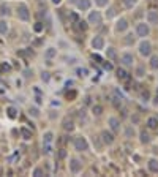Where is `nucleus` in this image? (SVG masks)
Instances as JSON below:
<instances>
[{
  "label": "nucleus",
  "mask_w": 158,
  "mask_h": 177,
  "mask_svg": "<svg viewBox=\"0 0 158 177\" xmlns=\"http://www.w3.org/2000/svg\"><path fill=\"white\" fill-rule=\"evenodd\" d=\"M73 144H75V149L78 150V152H85V150L89 149V142H87V139L84 138V136H76V138L73 139Z\"/></svg>",
  "instance_id": "1"
},
{
  "label": "nucleus",
  "mask_w": 158,
  "mask_h": 177,
  "mask_svg": "<svg viewBox=\"0 0 158 177\" xmlns=\"http://www.w3.org/2000/svg\"><path fill=\"white\" fill-rule=\"evenodd\" d=\"M139 54L142 55V57H149L150 54H152V43L147 41V40H142L139 44Z\"/></svg>",
  "instance_id": "2"
},
{
  "label": "nucleus",
  "mask_w": 158,
  "mask_h": 177,
  "mask_svg": "<svg viewBox=\"0 0 158 177\" xmlns=\"http://www.w3.org/2000/svg\"><path fill=\"white\" fill-rule=\"evenodd\" d=\"M18 18L21 21H29L30 19V11H29V6L25 3H19L18 5Z\"/></svg>",
  "instance_id": "3"
},
{
  "label": "nucleus",
  "mask_w": 158,
  "mask_h": 177,
  "mask_svg": "<svg viewBox=\"0 0 158 177\" xmlns=\"http://www.w3.org/2000/svg\"><path fill=\"white\" fill-rule=\"evenodd\" d=\"M136 33L137 36H141V38H146V36L150 35V27L149 24H146V22H139V24L136 25Z\"/></svg>",
  "instance_id": "4"
},
{
  "label": "nucleus",
  "mask_w": 158,
  "mask_h": 177,
  "mask_svg": "<svg viewBox=\"0 0 158 177\" xmlns=\"http://www.w3.org/2000/svg\"><path fill=\"white\" fill-rule=\"evenodd\" d=\"M101 21H103V18H101V13H100V11H90L89 13V24L100 25V24H101Z\"/></svg>",
  "instance_id": "5"
},
{
  "label": "nucleus",
  "mask_w": 158,
  "mask_h": 177,
  "mask_svg": "<svg viewBox=\"0 0 158 177\" xmlns=\"http://www.w3.org/2000/svg\"><path fill=\"white\" fill-rule=\"evenodd\" d=\"M92 48L95 49V51H101V49H105V38H103L101 35H96L92 38Z\"/></svg>",
  "instance_id": "6"
},
{
  "label": "nucleus",
  "mask_w": 158,
  "mask_h": 177,
  "mask_svg": "<svg viewBox=\"0 0 158 177\" xmlns=\"http://www.w3.org/2000/svg\"><path fill=\"white\" fill-rule=\"evenodd\" d=\"M81 169H82V163H81L79 158L70 160V172H71V174H78Z\"/></svg>",
  "instance_id": "7"
},
{
  "label": "nucleus",
  "mask_w": 158,
  "mask_h": 177,
  "mask_svg": "<svg viewBox=\"0 0 158 177\" xmlns=\"http://www.w3.org/2000/svg\"><path fill=\"white\" fill-rule=\"evenodd\" d=\"M120 63H122L123 66H133V63H134L133 54H130V52H123V54L120 55Z\"/></svg>",
  "instance_id": "8"
},
{
  "label": "nucleus",
  "mask_w": 158,
  "mask_h": 177,
  "mask_svg": "<svg viewBox=\"0 0 158 177\" xmlns=\"http://www.w3.org/2000/svg\"><path fill=\"white\" fill-rule=\"evenodd\" d=\"M107 125H109L111 130H112L114 135L120 131V120L117 117H109V119H107Z\"/></svg>",
  "instance_id": "9"
},
{
  "label": "nucleus",
  "mask_w": 158,
  "mask_h": 177,
  "mask_svg": "<svg viewBox=\"0 0 158 177\" xmlns=\"http://www.w3.org/2000/svg\"><path fill=\"white\" fill-rule=\"evenodd\" d=\"M101 142L106 146H111L114 142V135L111 131H107V130H103L101 131Z\"/></svg>",
  "instance_id": "10"
},
{
  "label": "nucleus",
  "mask_w": 158,
  "mask_h": 177,
  "mask_svg": "<svg viewBox=\"0 0 158 177\" xmlns=\"http://www.w3.org/2000/svg\"><path fill=\"white\" fill-rule=\"evenodd\" d=\"M147 24L158 25V11H155V10L147 11Z\"/></svg>",
  "instance_id": "11"
},
{
  "label": "nucleus",
  "mask_w": 158,
  "mask_h": 177,
  "mask_svg": "<svg viewBox=\"0 0 158 177\" xmlns=\"http://www.w3.org/2000/svg\"><path fill=\"white\" fill-rule=\"evenodd\" d=\"M128 21H127V19L125 18H120L119 19V21H117L116 22V30H117V32H119V33H122V32H127V29H128Z\"/></svg>",
  "instance_id": "12"
},
{
  "label": "nucleus",
  "mask_w": 158,
  "mask_h": 177,
  "mask_svg": "<svg viewBox=\"0 0 158 177\" xmlns=\"http://www.w3.org/2000/svg\"><path fill=\"white\" fill-rule=\"evenodd\" d=\"M147 168H149L150 172L158 174V160L157 158H150L149 161H147Z\"/></svg>",
  "instance_id": "13"
},
{
  "label": "nucleus",
  "mask_w": 158,
  "mask_h": 177,
  "mask_svg": "<svg viewBox=\"0 0 158 177\" xmlns=\"http://www.w3.org/2000/svg\"><path fill=\"white\" fill-rule=\"evenodd\" d=\"M62 126H63V130H66V131H73V130H75V122H73L70 117H66V119H63Z\"/></svg>",
  "instance_id": "14"
},
{
  "label": "nucleus",
  "mask_w": 158,
  "mask_h": 177,
  "mask_svg": "<svg viewBox=\"0 0 158 177\" xmlns=\"http://www.w3.org/2000/svg\"><path fill=\"white\" fill-rule=\"evenodd\" d=\"M76 5H78V8L81 11H87V10L90 8V0H78Z\"/></svg>",
  "instance_id": "15"
},
{
  "label": "nucleus",
  "mask_w": 158,
  "mask_h": 177,
  "mask_svg": "<svg viewBox=\"0 0 158 177\" xmlns=\"http://www.w3.org/2000/svg\"><path fill=\"white\" fill-rule=\"evenodd\" d=\"M147 126L150 130H157L158 128V119L157 117H149L147 119Z\"/></svg>",
  "instance_id": "16"
},
{
  "label": "nucleus",
  "mask_w": 158,
  "mask_h": 177,
  "mask_svg": "<svg viewBox=\"0 0 158 177\" xmlns=\"http://www.w3.org/2000/svg\"><path fill=\"white\" fill-rule=\"evenodd\" d=\"M106 57L109 59V60H116V59H117V51H116V48H107V49H106Z\"/></svg>",
  "instance_id": "17"
},
{
  "label": "nucleus",
  "mask_w": 158,
  "mask_h": 177,
  "mask_svg": "<svg viewBox=\"0 0 158 177\" xmlns=\"http://www.w3.org/2000/svg\"><path fill=\"white\" fill-rule=\"evenodd\" d=\"M57 55V49L55 48H48L46 49V52H44V57L48 59V60H51V59H54Z\"/></svg>",
  "instance_id": "18"
},
{
  "label": "nucleus",
  "mask_w": 158,
  "mask_h": 177,
  "mask_svg": "<svg viewBox=\"0 0 158 177\" xmlns=\"http://www.w3.org/2000/svg\"><path fill=\"white\" fill-rule=\"evenodd\" d=\"M6 115H8L10 119H16V115H18V109H16L14 106H8V108H6Z\"/></svg>",
  "instance_id": "19"
},
{
  "label": "nucleus",
  "mask_w": 158,
  "mask_h": 177,
  "mask_svg": "<svg viewBox=\"0 0 158 177\" xmlns=\"http://www.w3.org/2000/svg\"><path fill=\"white\" fill-rule=\"evenodd\" d=\"M52 139H54V133L52 131H46L44 135H43V142H44V144H51Z\"/></svg>",
  "instance_id": "20"
},
{
  "label": "nucleus",
  "mask_w": 158,
  "mask_h": 177,
  "mask_svg": "<svg viewBox=\"0 0 158 177\" xmlns=\"http://www.w3.org/2000/svg\"><path fill=\"white\" fill-rule=\"evenodd\" d=\"M92 114L93 115H101L103 114V106L101 105H93L92 106Z\"/></svg>",
  "instance_id": "21"
},
{
  "label": "nucleus",
  "mask_w": 158,
  "mask_h": 177,
  "mask_svg": "<svg viewBox=\"0 0 158 177\" xmlns=\"http://www.w3.org/2000/svg\"><path fill=\"white\" fill-rule=\"evenodd\" d=\"M117 78L122 79V81H125V79H128V73H127L123 68H119L117 70Z\"/></svg>",
  "instance_id": "22"
},
{
  "label": "nucleus",
  "mask_w": 158,
  "mask_h": 177,
  "mask_svg": "<svg viewBox=\"0 0 158 177\" xmlns=\"http://www.w3.org/2000/svg\"><path fill=\"white\" fill-rule=\"evenodd\" d=\"M134 41H136V36H134L133 33H128V35L125 36V44L131 46V44H134Z\"/></svg>",
  "instance_id": "23"
},
{
  "label": "nucleus",
  "mask_w": 158,
  "mask_h": 177,
  "mask_svg": "<svg viewBox=\"0 0 158 177\" xmlns=\"http://www.w3.org/2000/svg\"><path fill=\"white\" fill-rule=\"evenodd\" d=\"M141 142L142 144H147V142H150V136H149V133L144 130V131H141Z\"/></svg>",
  "instance_id": "24"
},
{
  "label": "nucleus",
  "mask_w": 158,
  "mask_h": 177,
  "mask_svg": "<svg viewBox=\"0 0 158 177\" xmlns=\"http://www.w3.org/2000/svg\"><path fill=\"white\" fill-rule=\"evenodd\" d=\"M8 33V24L6 21H0V35H6Z\"/></svg>",
  "instance_id": "25"
},
{
  "label": "nucleus",
  "mask_w": 158,
  "mask_h": 177,
  "mask_svg": "<svg viewBox=\"0 0 158 177\" xmlns=\"http://www.w3.org/2000/svg\"><path fill=\"white\" fill-rule=\"evenodd\" d=\"M150 68L152 70H158V55H153V57H150Z\"/></svg>",
  "instance_id": "26"
},
{
  "label": "nucleus",
  "mask_w": 158,
  "mask_h": 177,
  "mask_svg": "<svg viewBox=\"0 0 158 177\" xmlns=\"http://www.w3.org/2000/svg\"><path fill=\"white\" fill-rule=\"evenodd\" d=\"M134 135H136V131H134L133 126L131 125L127 126V130H125V136H127V138H134Z\"/></svg>",
  "instance_id": "27"
},
{
  "label": "nucleus",
  "mask_w": 158,
  "mask_h": 177,
  "mask_svg": "<svg viewBox=\"0 0 158 177\" xmlns=\"http://www.w3.org/2000/svg\"><path fill=\"white\" fill-rule=\"evenodd\" d=\"M136 3H137V0H123V5H125V8H128V10H131Z\"/></svg>",
  "instance_id": "28"
},
{
  "label": "nucleus",
  "mask_w": 158,
  "mask_h": 177,
  "mask_svg": "<svg viewBox=\"0 0 158 177\" xmlns=\"http://www.w3.org/2000/svg\"><path fill=\"white\" fill-rule=\"evenodd\" d=\"M21 133H22V136H24V139H32V131H30V130L21 128Z\"/></svg>",
  "instance_id": "29"
},
{
  "label": "nucleus",
  "mask_w": 158,
  "mask_h": 177,
  "mask_svg": "<svg viewBox=\"0 0 158 177\" xmlns=\"http://www.w3.org/2000/svg\"><path fill=\"white\" fill-rule=\"evenodd\" d=\"M0 14H2V16H8L10 14V6L8 5H2V6H0Z\"/></svg>",
  "instance_id": "30"
},
{
  "label": "nucleus",
  "mask_w": 158,
  "mask_h": 177,
  "mask_svg": "<svg viewBox=\"0 0 158 177\" xmlns=\"http://www.w3.org/2000/svg\"><path fill=\"white\" fill-rule=\"evenodd\" d=\"M136 76L137 78H144V76H146V70H144V66H137L136 68Z\"/></svg>",
  "instance_id": "31"
},
{
  "label": "nucleus",
  "mask_w": 158,
  "mask_h": 177,
  "mask_svg": "<svg viewBox=\"0 0 158 177\" xmlns=\"http://www.w3.org/2000/svg\"><path fill=\"white\" fill-rule=\"evenodd\" d=\"M29 114L32 115V117H40V109L38 108H30L29 109Z\"/></svg>",
  "instance_id": "32"
},
{
  "label": "nucleus",
  "mask_w": 158,
  "mask_h": 177,
  "mask_svg": "<svg viewBox=\"0 0 158 177\" xmlns=\"http://www.w3.org/2000/svg\"><path fill=\"white\" fill-rule=\"evenodd\" d=\"M114 16H116V8H114V6H111V8L106 11V18L111 19V18H114Z\"/></svg>",
  "instance_id": "33"
},
{
  "label": "nucleus",
  "mask_w": 158,
  "mask_h": 177,
  "mask_svg": "<svg viewBox=\"0 0 158 177\" xmlns=\"http://www.w3.org/2000/svg\"><path fill=\"white\" fill-rule=\"evenodd\" d=\"M33 176H35V177H43V176H44V171H43L41 168H35V169H33Z\"/></svg>",
  "instance_id": "34"
},
{
  "label": "nucleus",
  "mask_w": 158,
  "mask_h": 177,
  "mask_svg": "<svg viewBox=\"0 0 158 177\" xmlns=\"http://www.w3.org/2000/svg\"><path fill=\"white\" fill-rule=\"evenodd\" d=\"M49 79H51V76H49V73H48V71H43V73H41V81L48 82Z\"/></svg>",
  "instance_id": "35"
},
{
  "label": "nucleus",
  "mask_w": 158,
  "mask_h": 177,
  "mask_svg": "<svg viewBox=\"0 0 158 177\" xmlns=\"http://www.w3.org/2000/svg\"><path fill=\"white\" fill-rule=\"evenodd\" d=\"M109 3V0H95V5L96 6H106Z\"/></svg>",
  "instance_id": "36"
},
{
  "label": "nucleus",
  "mask_w": 158,
  "mask_h": 177,
  "mask_svg": "<svg viewBox=\"0 0 158 177\" xmlns=\"http://www.w3.org/2000/svg\"><path fill=\"white\" fill-rule=\"evenodd\" d=\"M33 30H35V32H41V30H43V22H36L35 27H33Z\"/></svg>",
  "instance_id": "37"
},
{
  "label": "nucleus",
  "mask_w": 158,
  "mask_h": 177,
  "mask_svg": "<svg viewBox=\"0 0 158 177\" xmlns=\"http://www.w3.org/2000/svg\"><path fill=\"white\" fill-rule=\"evenodd\" d=\"M43 152H44V153H51V152H52L51 144H44V149H43Z\"/></svg>",
  "instance_id": "38"
},
{
  "label": "nucleus",
  "mask_w": 158,
  "mask_h": 177,
  "mask_svg": "<svg viewBox=\"0 0 158 177\" xmlns=\"http://www.w3.org/2000/svg\"><path fill=\"white\" fill-rule=\"evenodd\" d=\"M70 19H71L73 22H78L79 21V16L76 14V13H71V14H70Z\"/></svg>",
  "instance_id": "39"
},
{
  "label": "nucleus",
  "mask_w": 158,
  "mask_h": 177,
  "mask_svg": "<svg viewBox=\"0 0 158 177\" xmlns=\"http://www.w3.org/2000/svg\"><path fill=\"white\" fill-rule=\"evenodd\" d=\"M103 66H105V70H107V71L112 70V63H109V62H105V63H103Z\"/></svg>",
  "instance_id": "40"
},
{
  "label": "nucleus",
  "mask_w": 158,
  "mask_h": 177,
  "mask_svg": "<svg viewBox=\"0 0 158 177\" xmlns=\"http://www.w3.org/2000/svg\"><path fill=\"white\" fill-rule=\"evenodd\" d=\"M78 24H79V29L82 30V32H84V30H87V25H85V22H84V21H82V22L78 21Z\"/></svg>",
  "instance_id": "41"
},
{
  "label": "nucleus",
  "mask_w": 158,
  "mask_h": 177,
  "mask_svg": "<svg viewBox=\"0 0 158 177\" xmlns=\"http://www.w3.org/2000/svg\"><path fill=\"white\" fill-rule=\"evenodd\" d=\"M149 98H150V93L147 92V90H146V92H142V100H144V101H147Z\"/></svg>",
  "instance_id": "42"
},
{
  "label": "nucleus",
  "mask_w": 158,
  "mask_h": 177,
  "mask_svg": "<svg viewBox=\"0 0 158 177\" xmlns=\"http://www.w3.org/2000/svg\"><path fill=\"white\" fill-rule=\"evenodd\" d=\"M65 156H66L65 149H60V152H59V158H65Z\"/></svg>",
  "instance_id": "43"
},
{
  "label": "nucleus",
  "mask_w": 158,
  "mask_h": 177,
  "mask_svg": "<svg viewBox=\"0 0 158 177\" xmlns=\"http://www.w3.org/2000/svg\"><path fill=\"white\" fill-rule=\"evenodd\" d=\"M79 73H81L82 76H85V74H87V70H85V68H84V70H79Z\"/></svg>",
  "instance_id": "44"
},
{
  "label": "nucleus",
  "mask_w": 158,
  "mask_h": 177,
  "mask_svg": "<svg viewBox=\"0 0 158 177\" xmlns=\"http://www.w3.org/2000/svg\"><path fill=\"white\" fill-rule=\"evenodd\" d=\"M51 2L54 3V5H59V3H60V2H62V0H51Z\"/></svg>",
  "instance_id": "45"
},
{
  "label": "nucleus",
  "mask_w": 158,
  "mask_h": 177,
  "mask_svg": "<svg viewBox=\"0 0 158 177\" xmlns=\"http://www.w3.org/2000/svg\"><path fill=\"white\" fill-rule=\"evenodd\" d=\"M70 2H71V3H76V2H78V0H70Z\"/></svg>",
  "instance_id": "46"
},
{
  "label": "nucleus",
  "mask_w": 158,
  "mask_h": 177,
  "mask_svg": "<svg viewBox=\"0 0 158 177\" xmlns=\"http://www.w3.org/2000/svg\"><path fill=\"white\" fill-rule=\"evenodd\" d=\"M157 98H158V87H157Z\"/></svg>",
  "instance_id": "47"
}]
</instances>
